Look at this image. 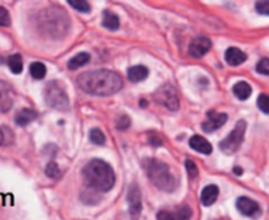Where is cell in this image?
Listing matches in <instances>:
<instances>
[{
	"instance_id": "obj_1",
	"label": "cell",
	"mask_w": 269,
	"mask_h": 220,
	"mask_svg": "<svg viewBox=\"0 0 269 220\" xmlns=\"http://www.w3.org/2000/svg\"><path fill=\"white\" fill-rule=\"evenodd\" d=\"M83 92L93 96H110L120 92L124 87L122 77L117 72L109 70L88 71L80 73L76 79Z\"/></svg>"
},
{
	"instance_id": "obj_2",
	"label": "cell",
	"mask_w": 269,
	"mask_h": 220,
	"mask_svg": "<svg viewBox=\"0 0 269 220\" xmlns=\"http://www.w3.org/2000/svg\"><path fill=\"white\" fill-rule=\"evenodd\" d=\"M83 176L87 185L99 192H109L116 182V176L112 167L99 159L91 160L85 165L83 169Z\"/></svg>"
},
{
	"instance_id": "obj_3",
	"label": "cell",
	"mask_w": 269,
	"mask_h": 220,
	"mask_svg": "<svg viewBox=\"0 0 269 220\" xmlns=\"http://www.w3.org/2000/svg\"><path fill=\"white\" fill-rule=\"evenodd\" d=\"M147 176L156 188L163 192L171 193L176 189V180L171 173L168 165L156 159H146L143 163Z\"/></svg>"
},
{
	"instance_id": "obj_4",
	"label": "cell",
	"mask_w": 269,
	"mask_h": 220,
	"mask_svg": "<svg viewBox=\"0 0 269 220\" xmlns=\"http://www.w3.org/2000/svg\"><path fill=\"white\" fill-rule=\"evenodd\" d=\"M43 96H45V101L50 108L57 109L60 112H66L70 108V100H68L67 93L62 87V84L58 81H51L47 84Z\"/></svg>"
},
{
	"instance_id": "obj_5",
	"label": "cell",
	"mask_w": 269,
	"mask_h": 220,
	"mask_svg": "<svg viewBox=\"0 0 269 220\" xmlns=\"http://www.w3.org/2000/svg\"><path fill=\"white\" fill-rule=\"evenodd\" d=\"M246 127H247V123L246 121H239L235 126V129L233 130L230 133V135L225 138L220 143V148L221 151H223L225 154L231 155L237 152V150L241 147L242 142L245 139V133H246Z\"/></svg>"
},
{
	"instance_id": "obj_6",
	"label": "cell",
	"mask_w": 269,
	"mask_h": 220,
	"mask_svg": "<svg viewBox=\"0 0 269 220\" xmlns=\"http://www.w3.org/2000/svg\"><path fill=\"white\" fill-rule=\"evenodd\" d=\"M154 98L158 104L163 105L167 109H170L172 112L177 110L180 104H179V96H177V92L175 89V87H172L171 84H164L162 87L158 89V91L154 93Z\"/></svg>"
},
{
	"instance_id": "obj_7",
	"label": "cell",
	"mask_w": 269,
	"mask_h": 220,
	"mask_svg": "<svg viewBox=\"0 0 269 220\" xmlns=\"http://www.w3.org/2000/svg\"><path fill=\"white\" fill-rule=\"evenodd\" d=\"M128 203L131 220H138L142 213V197L141 190H139L137 184H133V185L129 188Z\"/></svg>"
},
{
	"instance_id": "obj_8",
	"label": "cell",
	"mask_w": 269,
	"mask_h": 220,
	"mask_svg": "<svg viewBox=\"0 0 269 220\" xmlns=\"http://www.w3.org/2000/svg\"><path fill=\"white\" fill-rule=\"evenodd\" d=\"M237 207L239 210V213L245 217H250V218H255L258 215H260L262 210H260V206L255 201L247 198V197H241L238 199L237 202Z\"/></svg>"
},
{
	"instance_id": "obj_9",
	"label": "cell",
	"mask_w": 269,
	"mask_h": 220,
	"mask_svg": "<svg viewBox=\"0 0 269 220\" xmlns=\"http://www.w3.org/2000/svg\"><path fill=\"white\" fill-rule=\"evenodd\" d=\"M227 121V115L223 113H217V112H209L208 113V118L206 121L201 125L202 130L205 133H213L214 130L222 127Z\"/></svg>"
},
{
	"instance_id": "obj_10",
	"label": "cell",
	"mask_w": 269,
	"mask_h": 220,
	"mask_svg": "<svg viewBox=\"0 0 269 220\" xmlns=\"http://www.w3.org/2000/svg\"><path fill=\"white\" fill-rule=\"evenodd\" d=\"M212 47V42L206 37H197L189 45V55L193 58H202Z\"/></svg>"
},
{
	"instance_id": "obj_11",
	"label": "cell",
	"mask_w": 269,
	"mask_h": 220,
	"mask_svg": "<svg viewBox=\"0 0 269 220\" xmlns=\"http://www.w3.org/2000/svg\"><path fill=\"white\" fill-rule=\"evenodd\" d=\"M192 210L189 206H183L177 211H160L158 220H191Z\"/></svg>"
},
{
	"instance_id": "obj_12",
	"label": "cell",
	"mask_w": 269,
	"mask_h": 220,
	"mask_svg": "<svg viewBox=\"0 0 269 220\" xmlns=\"http://www.w3.org/2000/svg\"><path fill=\"white\" fill-rule=\"evenodd\" d=\"M189 146H191L192 150L197 151V152L202 155H210L213 151L212 144L205 138H202L201 135L192 136L191 139H189Z\"/></svg>"
},
{
	"instance_id": "obj_13",
	"label": "cell",
	"mask_w": 269,
	"mask_h": 220,
	"mask_svg": "<svg viewBox=\"0 0 269 220\" xmlns=\"http://www.w3.org/2000/svg\"><path fill=\"white\" fill-rule=\"evenodd\" d=\"M225 59L230 66H239L242 63H245L247 56L242 50L237 49V47H229L225 52Z\"/></svg>"
},
{
	"instance_id": "obj_14",
	"label": "cell",
	"mask_w": 269,
	"mask_h": 220,
	"mask_svg": "<svg viewBox=\"0 0 269 220\" xmlns=\"http://www.w3.org/2000/svg\"><path fill=\"white\" fill-rule=\"evenodd\" d=\"M218 194H220V189L216 185H208L206 188H204L201 193V202L204 206L209 207L212 206L213 203L216 202L217 198H218Z\"/></svg>"
},
{
	"instance_id": "obj_15",
	"label": "cell",
	"mask_w": 269,
	"mask_h": 220,
	"mask_svg": "<svg viewBox=\"0 0 269 220\" xmlns=\"http://www.w3.org/2000/svg\"><path fill=\"white\" fill-rule=\"evenodd\" d=\"M37 117H38V114H37L34 110H32V109H22V110H20V112L16 114L14 121H16V125L26 126L32 122V121H34Z\"/></svg>"
},
{
	"instance_id": "obj_16",
	"label": "cell",
	"mask_w": 269,
	"mask_h": 220,
	"mask_svg": "<svg viewBox=\"0 0 269 220\" xmlns=\"http://www.w3.org/2000/svg\"><path fill=\"white\" fill-rule=\"evenodd\" d=\"M147 76H149V70L145 66H133L128 71V77L133 83L145 80Z\"/></svg>"
},
{
	"instance_id": "obj_17",
	"label": "cell",
	"mask_w": 269,
	"mask_h": 220,
	"mask_svg": "<svg viewBox=\"0 0 269 220\" xmlns=\"http://www.w3.org/2000/svg\"><path fill=\"white\" fill-rule=\"evenodd\" d=\"M89 59H91V56H89L88 52H80V54H76L68 60L67 67L70 70H78L80 67L85 66L89 62Z\"/></svg>"
},
{
	"instance_id": "obj_18",
	"label": "cell",
	"mask_w": 269,
	"mask_h": 220,
	"mask_svg": "<svg viewBox=\"0 0 269 220\" xmlns=\"http://www.w3.org/2000/svg\"><path fill=\"white\" fill-rule=\"evenodd\" d=\"M12 106V98L8 88L0 84V112H8Z\"/></svg>"
},
{
	"instance_id": "obj_19",
	"label": "cell",
	"mask_w": 269,
	"mask_h": 220,
	"mask_svg": "<svg viewBox=\"0 0 269 220\" xmlns=\"http://www.w3.org/2000/svg\"><path fill=\"white\" fill-rule=\"evenodd\" d=\"M103 26L108 30H117L120 26V20L117 14L112 13L110 10H105L103 16Z\"/></svg>"
},
{
	"instance_id": "obj_20",
	"label": "cell",
	"mask_w": 269,
	"mask_h": 220,
	"mask_svg": "<svg viewBox=\"0 0 269 220\" xmlns=\"http://www.w3.org/2000/svg\"><path fill=\"white\" fill-rule=\"evenodd\" d=\"M233 91H234L235 96H237L239 100H242V101L247 100L252 93L251 87H250L246 81H239V83L235 84L234 88H233Z\"/></svg>"
},
{
	"instance_id": "obj_21",
	"label": "cell",
	"mask_w": 269,
	"mask_h": 220,
	"mask_svg": "<svg viewBox=\"0 0 269 220\" xmlns=\"http://www.w3.org/2000/svg\"><path fill=\"white\" fill-rule=\"evenodd\" d=\"M29 71H30V75H32L33 79H37V80H41V79L46 76V67L41 62L32 63L30 67H29Z\"/></svg>"
},
{
	"instance_id": "obj_22",
	"label": "cell",
	"mask_w": 269,
	"mask_h": 220,
	"mask_svg": "<svg viewBox=\"0 0 269 220\" xmlns=\"http://www.w3.org/2000/svg\"><path fill=\"white\" fill-rule=\"evenodd\" d=\"M8 67H9V70L12 71L13 73H21L22 72V58L21 55H18V54H13V55L8 56L7 59Z\"/></svg>"
},
{
	"instance_id": "obj_23",
	"label": "cell",
	"mask_w": 269,
	"mask_h": 220,
	"mask_svg": "<svg viewBox=\"0 0 269 220\" xmlns=\"http://www.w3.org/2000/svg\"><path fill=\"white\" fill-rule=\"evenodd\" d=\"M89 139L91 142L97 146H103L105 143V135L103 134V131L100 129H92L91 130V133H89Z\"/></svg>"
},
{
	"instance_id": "obj_24",
	"label": "cell",
	"mask_w": 269,
	"mask_h": 220,
	"mask_svg": "<svg viewBox=\"0 0 269 220\" xmlns=\"http://www.w3.org/2000/svg\"><path fill=\"white\" fill-rule=\"evenodd\" d=\"M68 4L71 7L75 8L76 10H80V12H89L91 10V5H89L88 1H84V0H68Z\"/></svg>"
},
{
	"instance_id": "obj_25",
	"label": "cell",
	"mask_w": 269,
	"mask_h": 220,
	"mask_svg": "<svg viewBox=\"0 0 269 220\" xmlns=\"http://www.w3.org/2000/svg\"><path fill=\"white\" fill-rule=\"evenodd\" d=\"M258 106L264 114L269 113V97L267 94H260L258 98Z\"/></svg>"
},
{
	"instance_id": "obj_26",
	"label": "cell",
	"mask_w": 269,
	"mask_h": 220,
	"mask_svg": "<svg viewBox=\"0 0 269 220\" xmlns=\"http://www.w3.org/2000/svg\"><path fill=\"white\" fill-rule=\"evenodd\" d=\"M46 175H47V177L54 178V180L59 177L60 171H59V168H58V165L55 164V163H53V161H51V163H49V164H47Z\"/></svg>"
},
{
	"instance_id": "obj_27",
	"label": "cell",
	"mask_w": 269,
	"mask_h": 220,
	"mask_svg": "<svg viewBox=\"0 0 269 220\" xmlns=\"http://www.w3.org/2000/svg\"><path fill=\"white\" fill-rule=\"evenodd\" d=\"M256 70H258L259 73H262V75H269V59L268 58H263V59L258 63Z\"/></svg>"
},
{
	"instance_id": "obj_28",
	"label": "cell",
	"mask_w": 269,
	"mask_h": 220,
	"mask_svg": "<svg viewBox=\"0 0 269 220\" xmlns=\"http://www.w3.org/2000/svg\"><path fill=\"white\" fill-rule=\"evenodd\" d=\"M11 24V17L5 8L0 7V26H9Z\"/></svg>"
},
{
	"instance_id": "obj_29",
	"label": "cell",
	"mask_w": 269,
	"mask_h": 220,
	"mask_svg": "<svg viewBox=\"0 0 269 220\" xmlns=\"http://www.w3.org/2000/svg\"><path fill=\"white\" fill-rule=\"evenodd\" d=\"M185 168H187L188 173H189V176H191L192 178L197 177V175H199V169H197L196 163H193L192 160H185Z\"/></svg>"
},
{
	"instance_id": "obj_30",
	"label": "cell",
	"mask_w": 269,
	"mask_h": 220,
	"mask_svg": "<svg viewBox=\"0 0 269 220\" xmlns=\"http://www.w3.org/2000/svg\"><path fill=\"white\" fill-rule=\"evenodd\" d=\"M130 126V118L128 115H121L117 119V129L118 130H126Z\"/></svg>"
},
{
	"instance_id": "obj_31",
	"label": "cell",
	"mask_w": 269,
	"mask_h": 220,
	"mask_svg": "<svg viewBox=\"0 0 269 220\" xmlns=\"http://www.w3.org/2000/svg\"><path fill=\"white\" fill-rule=\"evenodd\" d=\"M256 10H258L259 13L264 14V16H268L269 1H259V3H256Z\"/></svg>"
},
{
	"instance_id": "obj_32",
	"label": "cell",
	"mask_w": 269,
	"mask_h": 220,
	"mask_svg": "<svg viewBox=\"0 0 269 220\" xmlns=\"http://www.w3.org/2000/svg\"><path fill=\"white\" fill-rule=\"evenodd\" d=\"M4 143V131L0 129V144Z\"/></svg>"
},
{
	"instance_id": "obj_33",
	"label": "cell",
	"mask_w": 269,
	"mask_h": 220,
	"mask_svg": "<svg viewBox=\"0 0 269 220\" xmlns=\"http://www.w3.org/2000/svg\"><path fill=\"white\" fill-rule=\"evenodd\" d=\"M234 172H235V175L241 176L242 175V168H237V167H235L234 168Z\"/></svg>"
},
{
	"instance_id": "obj_34",
	"label": "cell",
	"mask_w": 269,
	"mask_h": 220,
	"mask_svg": "<svg viewBox=\"0 0 269 220\" xmlns=\"http://www.w3.org/2000/svg\"><path fill=\"white\" fill-rule=\"evenodd\" d=\"M0 63H3V59H0Z\"/></svg>"
}]
</instances>
